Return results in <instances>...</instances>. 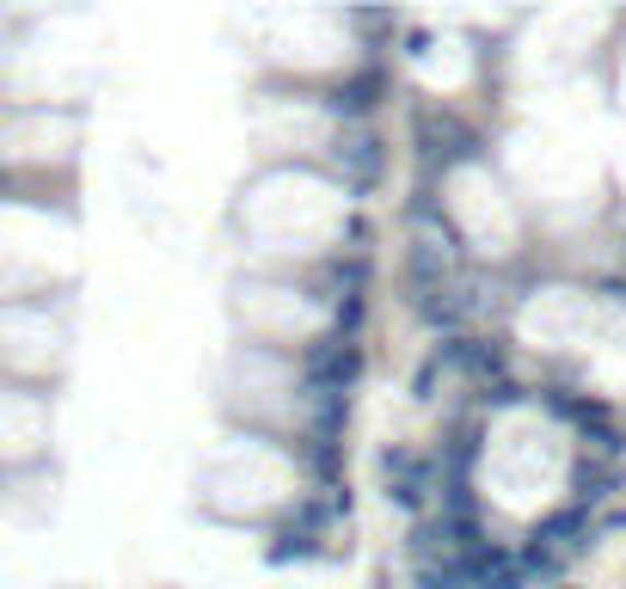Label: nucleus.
<instances>
[{
	"label": "nucleus",
	"mask_w": 626,
	"mask_h": 589,
	"mask_svg": "<svg viewBox=\"0 0 626 589\" xmlns=\"http://www.w3.org/2000/svg\"><path fill=\"white\" fill-rule=\"evenodd\" d=\"M301 374H308L313 400H350V388H357V374H362V344L332 332V338H320L301 357Z\"/></svg>",
	"instance_id": "obj_1"
},
{
	"label": "nucleus",
	"mask_w": 626,
	"mask_h": 589,
	"mask_svg": "<svg viewBox=\"0 0 626 589\" xmlns=\"http://www.w3.org/2000/svg\"><path fill=\"white\" fill-rule=\"evenodd\" d=\"M411 141L430 166H454V160H473L479 154V129L461 124L454 111H411Z\"/></svg>",
	"instance_id": "obj_2"
},
{
	"label": "nucleus",
	"mask_w": 626,
	"mask_h": 589,
	"mask_svg": "<svg viewBox=\"0 0 626 589\" xmlns=\"http://www.w3.org/2000/svg\"><path fill=\"white\" fill-rule=\"evenodd\" d=\"M381 473H387V504H399L406 516H418L424 504H430V461L424 454H411L406 442H393V449H381Z\"/></svg>",
	"instance_id": "obj_3"
},
{
	"label": "nucleus",
	"mask_w": 626,
	"mask_h": 589,
	"mask_svg": "<svg viewBox=\"0 0 626 589\" xmlns=\"http://www.w3.org/2000/svg\"><path fill=\"white\" fill-rule=\"evenodd\" d=\"M332 105L345 111V117H369V111L381 105V99H387V68L381 62H369L362 68V74H350V80H338V86H332Z\"/></svg>",
	"instance_id": "obj_4"
},
{
	"label": "nucleus",
	"mask_w": 626,
	"mask_h": 589,
	"mask_svg": "<svg viewBox=\"0 0 626 589\" xmlns=\"http://www.w3.org/2000/svg\"><path fill=\"white\" fill-rule=\"evenodd\" d=\"M338 166H350V185L369 190L381 178V166H387V148H381V136H369V129H357V136L345 141V154H338Z\"/></svg>",
	"instance_id": "obj_5"
},
{
	"label": "nucleus",
	"mask_w": 626,
	"mask_h": 589,
	"mask_svg": "<svg viewBox=\"0 0 626 589\" xmlns=\"http://www.w3.org/2000/svg\"><path fill=\"white\" fill-rule=\"evenodd\" d=\"M437 374H442V357L430 350V357H424V369H418V381H411V400H437Z\"/></svg>",
	"instance_id": "obj_6"
}]
</instances>
